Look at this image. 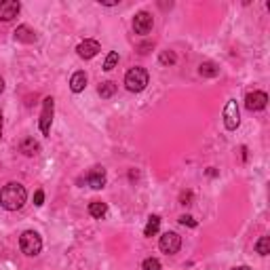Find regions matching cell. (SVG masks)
I'll use <instances>...</instances> for the list:
<instances>
[{"instance_id":"6da1fadb","label":"cell","mask_w":270,"mask_h":270,"mask_svg":"<svg viewBox=\"0 0 270 270\" xmlns=\"http://www.w3.org/2000/svg\"><path fill=\"white\" fill-rule=\"evenodd\" d=\"M28 201V192L19 182H9L7 186H3L0 190V207L7 211H17L26 205Z\"/></svg>"},{"instance_id":"7a4b0ae2","label":"cell","mask_w":270,"mask_h":270,"mask_svg":"<svg viewBox=\"0 0 270 270\" xmlns=\"http://www.w3.org/2000/svg\"><path fill=\"white\" fill-rule=\"evenodd\" d=\"M148 80H150V76L144 68H131L125 76V87L131 93H139L148 87Z\"/></svg>"},{"instance_id":"3957f363","label":"cell","mask_w":270,"mask_h":270,"mask_svg":"<svg viewBox=\"0 0 270 270\" xmlns=\"http://www.w3.org/2000/svg\"><path fill=\"white\" fill-rule=\"evenodd\" d=\"M19 247H21V251L26 253L28 257L38 255L40 249H42V239H40V234L34 232V230H26V232L21 234V239H19Z\"/></svg>"},{"instance_id":"277c9868","label":"cell","mask_w":270,"mask_h":270,"mask_svg":"<svg viewBox=\"0 0 270 270\" xmlns=\"http://www.w3.org/2000/svg\"><path fill=\"white\" fill-rule=\"evenodd\" d=\"M158 247H160L163 253H167V255L178 253L180 247H182V237L178 232H165L160 237V241H158Z\"/></svg>"},{"instance_id":"5b68a950","label":"cell","mask_w":270,"mask_h":270,"mask_svg":"<svg viewBox=\"0 0 270 270\" xmlns=\"http://www.w3.org/2000/svg\"><path fill=\"white\" fill-rule=\"evenodd\" d=\"M241 123V116H239V105H237V99H230L224 108V127L228 131H234Z\"/></svg>"},{"instance_id":"8992f818","label":"cell","mask_w":270,"mask_h":270,"mask_svg":"<svg viewBox=\"0 0 270 270\" xmlns=\"http://www.w3.org/2000/svg\"><path fill=\"white\" fill-rule=\"evenodd\" d=\"M152 28H154V19H152V15L148 13V11H139V13L133 17V30L135 34H150Z\"/></svg>"},{"instance_id":"52a82bcc","label":"cell","mask_w":270,"mask_h":270,"mask_svg":"<svg viewBox=\"0 0 270 270\" xmlns=\"http://www.w3.org/2000/svg\"><path fill=\"white\" fill-rule=\"evenodd\" d=\"M53 97H44L42 101V114H40V131L42 135H49L51 133V121H53Z\"/></svg>"},{"instance_id":"ba28073f","label":"cell","mask_w":270,"mask_h":270,"mask_svg":"<svg viewBox=\"0 0 270 270\" xmlns=\"http://www.w3.org/2000/svg\"><path fill=\"white\" fill-rule=\"evenodd\" d=\"M268 103V95L264 91H253V93H247L245 97V108L251 110V112H257V110H264Z\"/></svg>"},{"instance_id":"9c48e42d","label":"cell","mask_w":270,"mask_h":270,"mask_svg":"<svg viewBox=\"0 0 270 270\" xmlns=\"http://www.w3.org/2000/svg\"><path fill=\"white\" fill-rule=\"evenodd\" d=\"M21 11V5L17 0H3L0 3V21H11L19 15Z\"/></svg>"},{"instance_id":"30bf717a","label":"cell","mask_w":270,"mask_h":270,"mask_svg":"<svg viewBox=\"0 0 270 270\" xmlns=\"http://www.w3.org/2000/svg\"><path fill=\"white\" fill-rule=\"evenodd\" d=\"M99 51H101V46L97 40H83L76 46V53H78V57H83V60H93Z\"/></svg>"},{"instance_id":"8fae6325","label":"cell","mask_w":270,"mask_h":270,"mask_svg":"<svg viewBox=\"0 0 270 270\" xmlns=\"http://www.w3.org/2000/svg\"><path fill=\"white\" fill-rule=\"evenodd\" d=\"M87 184L93 188V190H101L105 186V169L103 167H93L87 175Z\"/></svg>"},{"instance_id":"7c38bea8","label":"cell","mask_w":270,"mask_h":270,"mask_svg":"<svg viewBox=\"0 0 270 270\" xmlns=\"http://www.w3.org/2000/svg\"><path fill=\"white\" fill-rule=\"evenodd\" d=\"M13 34H15V40L26 42V44H32L34 40H36V32H34L30 26H17V30Z\"/></svg>"},{"instance_id":"4fadbf2b","label":"cell","mask_w":270,"mask_h":270,"mask_svg":"<svg viewBox=\"0 0 270 270\" xmlns=\"http://www.w3.org/2000/svg\"><path fill=\"white\" fill-rule=\"evenodd\" d=\"M85 87H87V74L85 72H74L72 78H70V89H72V93L85 91Z\"/></svg>"},{"instance_id":"5bb4252c","label":"cell","mask_w":270,"mask_h":270,"mask_svg":"<svg viewBox=\"0 0 270 270\" xmlns=\"http://www.w3.org/2000/svg\"><path fill=\"white\" fill-rule=\"evenodd\" d=\"M19 150H21L26 156H34V154H38L40 146H38V142H36L34 137H26V139H23V142L19 144Z\"/></svg>"},{"instance_id":"9a60e30c","label":"cell","mask_w":270,"mask_h":270,"mask_svg":"<svg viewBox=\"0 0 270 270\" xmlns=\"http://www.w3.org/2000/svg\"><path fill=\"white\" fill-rule=\"evenodd\" d=\"M198 74L205 76V78H215L220 74V68L213 62H205V64L198 66Z\"/></svg>"},{"instance_id":"2e32d148","label":"cell","mask_w":270,"mask_h":270,"mask_svg":"<svg viewBox=\"0 0 270 270\" xmlns=\"http://www.w3.org/2000/svg\"><path fill=\"white\" fill-rule=\"evenodd\" d=\"M89 213H91L93 218L101 220L105 213H108V205H105V203H101V201H93V203L89 205Z\"/></svg>"},{"instance_id":"e0dca14e","label":"cell","mask_w":270,"mask_h":270,"mask_svg":"<svg viewBox=\"0 0 270 270\" xmlns=\"http://www.w3.org/2000/svg\"><path fill=\"white\" fill-rule=\"evenodd\" d=\"M158 228H160V218L158 215H150L148 224L144 228V234H146V237H154V234L158 232Z\"/></svg>"},{"instance_id":"ac0fdd59","label":"cell","mask_w":270,"mask_h":270,"mask_svg":"<svg viewBox=\"0 0 270 270\" xmlns=\"http://www.w3.org/2000/svg\"><path fill=\"white\" fill-rule=\"evenodd\" d=\"M114 93H116V85L112 83V80H105V83H101V85H99V95H101L103 99L112 97Z\"/></svg>"},{"instance_id":"d6986e66","label":"cell","mask_w":270,"mask_h":270,"mask_svg":"<svg viewBox=\"0 0 270 270\" xmlns=\"http://www.w3.org/2000/svg\"><path fill=\"white\" fill-rule=\"evenodd\" d=\"M255 251L260 255H268L270 253V239L268 237H260L255 243Z\"/></svg>"},{"instance_id":"ffe728a7","label":"cell","mask_w":270,"mask_h":270,"mask_svg":"<svg viewBox=\"0 0 270 270\" xmlns=\"http://www.w3.org/2000/svg\"><path fill=\"white\" fill-rule=\"evenodd\" d=\"M116 64H119V53L112 51V53H108V57H105V62H103V70H105V72H110V70H114V68H116Z\"/></svg>"},{"instance_id":"44dd1931","label":"cell","mask_w":270,"mask_h":270,"mask_svg":"<svg viewBox=\"0 0 270 270\" xmlns=\"http://www.w3.org/2000/svg\"><path fill=\"white\" fill-rule=\"evenodd\" d=\"M175 62H178V57H175L173 51H163L160 53V64L163 66H173Z\"/></svg>"},{"instance_id":"7402d4cb","label":"cell","mask_w":270,"mask_h":270,"mask_svg":"<svg viewBox=\"0 0 270 270\" xmlns=\"http://www.w3.org/2000/svg\"><path fill=\"white\" fill-rule=\"evenodd\" d=\"M142 270H160V262L156 260V257H148V260H144V264H142Z\"/></svg>"},{"instance_id":"603a6c76","label":"cell","mask_w":270,"mask_h":270,"mask_svg":"<svg viewBox=\"0 0 270 270\" xmlns=\"http://www.w3.org/2000/svg\"><path fill=\"white\" fill-rule=\"evenodd\" d=\"M180 224H182V226L196 228V220H194V218H190V215H182V218H180Z\"/></svg>"},{"instance_id":"cb8c5ba5","label":"cell","mask_w":270,"mask_h":270,"mask_svg":"<svg viewBox=\"0 0 270 270\" xmlns=\"http://www.w3.org/2000/svg\"><path fill=\"white\" fill-rule=\"evenodd\" d=\"M42 203H44V192L42 190H36V194H34V205L40 207Z\"/></svg>"},{"instance_id":"d4e9b609","label":"cell","mask_w":270,"mask_h":270,"mask_svg":"<svg viewBox=\"0 0 270 270\" xmlns=\"http://www.w3.org/2000/svg\"><path fill=\"white\" fill-rule=\"evenodd\" d=\"M180 201H182V205H190V201H192V192H184V194L180 196Z\"/></svg>"},{"instance_id":"484cf974","label":"cell","mask_w":270,"mask_h":270,"mask_svg":"<svg viewBox=\"0 0 270 270\" xmlns=\"http://www.w3.org/2000/svg\"><path fill=\"white\" fill-rule=\"evenodd\" d=\"M152 46H154L152 42H144V44H139V53L146 55V53H148V49H152Z\"/></svg>"},{"instance_id":"4316f807","label":"cell","mask_w":270,"mask_h":270,"mask_svg":"<svg viewBox=\"0 0 270 270\" xmlns=\"http://www.w3.org/2000/svg\"><path fill=\"white\" fill-rule=\"evenodd\" d=\"M3 125H5V121H3V112H0V137H3Z\"/></svg>"},{"instance_id":"83f0119b","label":"cell","mask_w":270,"mask_h":270,"mask_svg":"<svg viewBox=\"0 0 270 270\" xmlns=\"http://www.w3.org/2000/svg\"><path fill=\"white\" fill-rule=\"evenodd\" d=\"M232 270H251L249 266H237V268H232Z\"/></svg>"},{"instance_id":"f1b7e54d","label":"cell","mask_w":270,"mask_h":270,"mask_svg":"<svg viewBox=\"0 0 270 270\" xmlns=\"http://www.w3.org/2000/svg\"><path fill=\"white\" fill-rule=\"evenodd\" d=\"M3 91H5V80L0 78V93H3Z\"/></svg>"}]
</instances>
